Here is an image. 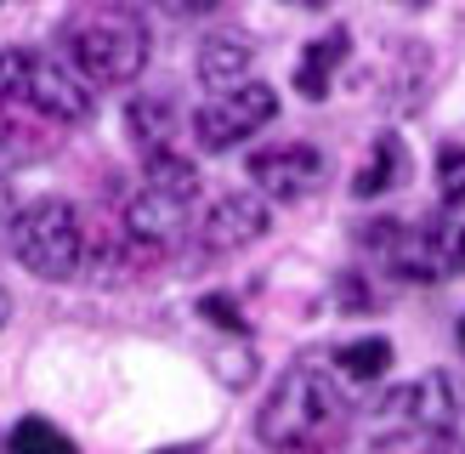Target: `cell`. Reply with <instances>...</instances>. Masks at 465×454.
Segmentation results:
<instances>
[{"instance_id": "17", "label": "cell", "mask_w": 465, "mask_h": 454, "mask_svg": "<svg viewBox=\"0 0 465 454\" xmlns=\"http://www.w3.org/2000/svg\"><path fill=\"white\" fill-rule=\"evenodd\" d=\"M386 363H391V340H381V335H363V340H352V347L335 352V370L346 380H381Z\"/></svg>"}, {"instance_id": "8", "label": "cell", "mask_w": 465, "mask_h": 454, "mask_svg": "<svg viewBox=\"0 0 465 454\" xmlns=\"http://www.w3.org/2000/svg\"><path fill=\"white\" fill-rule=\"evenodd\" d=\"M318 176H323V159H318V148H307V143H284V148L250 153V182H255L267 199H301V193H312Z\"/></svg>"}, {"instance_id": "25", "label": "cell", "mask_w": 465, "mask_h": 454, "mask_svg": "<svg viewBox=\"0 0 465 454\" xmlns=\"http://www.w3.org/2000/svg\"><path fill=\"white\" fill-rule=\"evenodd\" d=\"M290 6H323V0H290Z\"/></svg>"}, {"instance_id": "5", "label": "cell", "mask_w": 465, "mask_h": 454, "mask_svg": "<svg viewBox=\"0 0 465 454\" xmlns=\"http://www.w3.org/2000/svg\"><path fill=\"white\" fill-rule=\"evenodd\" d=\"M193 199H176V193H159V188H136L131 199H125V211H120V233L131 239V250L143 256L148 267L159 262V256H171V250L188 239V227H193Z\"/></svg>"}, {"instance_id": "10", "label": "cell", "mask_w": 465, "mask_h": 454, "mask_svg": "<svg viewBox=\"0 0 465 454\" xmlns=\"http://www.w3.org/2000/svg\"><path fill=\"white\" fill-rule=\"evenodd\" d=\"M250 63H255V45H250L244 35H232V29L211 35V40L199 45V57H193L199 80H204V85H216V91H232V85H244Z\"/></svg>"}, {"instance_id": "19", "label": "cell", "mask_w": 465, "mask_h": 454, "mask_svg": "<svg viewBox=\"0 0 465 454\" xmlns=\"http://www.w3.org/2000/svg\"><path fill=\"white\" fill-rule=\"evenodd\" d=\"M437 193H443L449 211L465 204V148H443V153H437Z\"/></svg>"}, {"instance_id": "21", "label": "cell", "mask_w": 465, "mask_h": 454, "mask_svg": "<svg viewBox=\"0 0 465 454\" xmlns=\"http://www.w3.org/2000/svg\"><path fill=\"white\" fill-rule=\"evenodd\" d=\"M204 312H211L216 324H227V330H239V318H232V301H222V295H211V301H204Z\"/></svg>"}, {"instance_id": "23", "label": "cell", "mask_w": 465, "mask_h": 454, "mask_svg": "<svg viewBox=\"0 0 465 454\" xmlns=\"http://www.w3.org/2000/svg\"><path fill=\"white\" fill-rule=\"evenodd\" d=\"M6 318H12V295H6V284H0V330H6Z\"/></svg>"}, {"instance_id": "6", "label": "cell", "mask_w": 465, "mask_h": 454, "mask_svg": "<svg viewBox=\"0 0 465 454\" xmlns=\"http://www.w3.org/2000/svg\"><path fill=\"white\" fill-rule=\"evenodd\" d=\"M17 108H29V114H40V120H52V125H80V120H91V85L57 57H29Z\"/></svg>"}, {"instance_id": "13", "label": "cell", "mask_w": 465, "mask_h": 454, "mask_svg": "<svg viewBox=\"0 0 465 454\" xmlns=\"http://www.w3.org/2000/svg\"><path fill=\"white\" fill-rule=\"evenodd\" d=\"M403 171H409L403 143H398V136H381L375 153H369V165H363L358 182H352V193H358V199H375V193H386V188H398Z\"/></svg>"}, {"instance_id": "7", "label": "cell", "mask_w": 465, "mask_h": 454, "mask_svg": "<svg viewBox=\"0 0 465 454\" xmlns=\"http://www.w3.org/2000/svg\"><path fill=\"white\" fill-rule=\"evenodd\" d=\"M267 233V199L262 193H227L193 222V244L204 256H232Z\"/></svg>"}, {"instance_id": "9", "label": "cell", "mask_w": 465, "mask_h": 454, "mask_svg": "<svg viewBox=\"0 0 465 454\" xmlns=\"http://www.w3.org/2000/svg\"><path fill=\"white\" fill-rule=\"evenodd\" d=\"M381 415H391L398 426H437V431H449V420H454V386L443 375H420V380L398 386V392H386Z\"/></svg>"}, {"instance_id": "22", "label": "cell", "mask_w": 465, "mask_h": 454, "mask_svg": "<svg viewBox=\"0 0 465 454\" xmlns=\"http://www.w3.org/2000/svg\"><path fill=\"white\" fill-rule=\"evenodd\" d=\"M159 6H171V12H204V6H216V0H159Z\"/></svg>"}, {"instance_id": "1", "label": "cell", "mask_w": 465, "mask_h": 454, "mask_svg": "<svg viewBox=\"0 0 465 454\" xmlns=\"http://www.w3.org/2000/svg\"><path fill=\"white\" fill-rule=\"evenodd\" d=\"M346 426H352V398L318 363L284 370L255 415V431L272 454H330L346 438Z\"/></svg>"}, {"instance_id": "26", "label": "cell", "mask_w": 465, "mask_h": 454, "mask_svg": "<svg viewBox=\"0 0 465 454\" xmlns=\"http://www.w3.org/2000/svg\"><path fill=\"white\" fill-rule=\"evenodd\" d=\"M460 347H465V318H460Z\"/></svg>"}, {"instance_id": "16", "label": "cell", "mask_w": 465, "mask_h": 454, "mask_svg": "<svg viewBox=\"0 0 465 454\" xmlns=\"http://www.w3.org/2000/svg\"><path fill=\"white\" fill-rule=\"evenodd\" d=\"M6 454H80V449H74V438H68L63 426L29 415V420H17V426H12Z\"/></svg>"}, {"instance_id": "20", "label": "cell", "mask_w": 465, "mask_h": 454, "mask_svg": "<svg viewBox=\"0 0 465 454\" xmlns=\"http://www.w3.org/2000/svg\"><path fill=\"white\" fill-rule=\"evenodd\" d=\"M29 57H35V52H17V45H6V52H0V108L17 103L23 74H29Z\"/></svg>"}, {"instance_id": "24", "label": "cell", "mask_w": 465, "mask_h": 454, "mask_svg": "<svg viewBox=\"0 0 465 454\" xmlns=\"http://www.w3.org/2000/svg\"><path fill=\"white\" fill-rule=\"evenodd\" d=\"M454 262L465 267V227H454Z\"/></svg>"}, {"instance_id": "27", "label": "cell", "mask_w": 465, "mask_h": 454, "mask_svg": "<svg viewBox=\"0 0 465 454\" xmlns=\"http://www.w3.org/2000/svg\"><path fill=\"white\" fill-rule=\"evenodd\" d=\"M165 454H182V449H165Z\"/></svg>"}, {"instance_id": "15", "label": "cell", "mask_w": 465, "mask_h": 454, "mask_svg": "<svg viewBox=\"0 0 465 454\" xmlns=\"http://www.w3.org/2000/svg\"><path fill=\"white\" fill-rule=\"evenodd\" d=\"M40 153H52V136L35 120H6V114H0V171H17Z\"/></svg>"}, {"instance_id": "14", "label": "cell", "mask_w": 465, "mask_h": 454, "mask_svg": "<svg viewBox=\"0 0 465 454\" xmlns=\"http://www.w3.org/2000/svg\"><path fill=\"white\" fill-rule=\"evenodd\" d=\"M369 454H465V443L437 426H398V431L369 443Z\"/></svg>"}, {"instance_id": "3", "label": "cell", "mask_w": 465, "mask_h": 454, "mask_svg": "<svg viewBox=\"0 0 465 454\" xmlns=\"http://www.w3.org/2000/svg\"><path fill=\"white\" fill-rule=\"evenodd\" d=\"M85 239L91 227L68 199H35L12 216V256L35 272V279H80L85 272Z\"/></svg>"}, {"instance_id": "18", "label": "cell", "mask_w": 465, "mask_h": 454, "mask_svg": "<svg viewBox=\"0 0 465 454\" xmlns=\"http://www.w3.org/2000/svg\"><path fill=\"white\" fill-rule=\"evenodd\" d=\"M148 188L176 193V199H193V193H199V171H193L182 153H153V159H148Z\"/></svg>"}, {"instance_id": "12", "label": "cell", "mask_w": 465, "mask_h": 454, "mask_svg": "<svg viewBox=\"0 0 465 454\" xmlns=\"http://www.w3.org/2000/svg\"><path fill=\"white\" fill-rule=\"evenodd\" d=\"M125 131L136 136V148H143L148 159L153 153H171V131H176V108H171V97H131V108H125Z\"/></svg>"}, {"instance_id": "2", "label": "cell", "mask_w": 465, "mask_h": 454, "mask_svg": "<svg viewBox=\"0 0 465 454\" xmlns=\"http://www.w3.org/2000/svg\"><path fill=\"white\" fill-rule=\"evenodd\" d=\"M63 52L85 85H131L148 68V29L125 6H91L63 29Z\"/></svg>"}, {"instance_id": "11", "label": "cell", "mask_w": 465, "mask_h": 454, "mask_svg": "<svg viewBox=\"0 0 465 454\" xmlns=\"http://www.w3.org/2000/svg\"><path fill=\"white\" fill-rule=\"evenodd\" d=\"M346 45H352V35L346 29H330V35H318L312 45H307V57L295 63V91L301 97H330V80H335V68L346 63Z\"/></svg>"}, {"instance_id": "4", "label": "cell", "mask_w": 465, "mask_h": 454, "mask_svg": "<svg viewBox=\"0 0 465 454\" xmlns=\"http://www.w3.org/2000/svg\"><path fill=\"white\" fill-rule=\"evenodd\" d=\"M272 114H278V91L267 80H244L232 91H216V97L193 114V136H199L204 153H227L262 125H272Z\"/></svg>"}]
</instances>
